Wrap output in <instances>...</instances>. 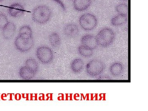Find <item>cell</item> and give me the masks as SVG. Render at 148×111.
<instances>
[{
	"instance_id": "cell-13",
	"label": "cell",
	"mask_w": 148,
	"mask_h": 111,
	"mask_svg": "<svg viewBox=\"0 0 148 111\" xmlns=\"http://www.w3.org/2000/svg\"><path fill=\"white\" fill-rule=\"evenodd\" d=\"M91 3V0H73L74 8L77 11H84L89 8Z\"/></svg>"
},
{
	"instance_id": "cell-11",
	"label": "cell",
	"mask_w": 148,
	"mask_h": 111,
	"mask_svg": "<svg viewBox=\"0 0 148 111\" xmlns=\"http://www.w3.org/2000/svg\"><path fill=\"white\" fill-rule=\"evenodd\" d=\"M18 74L22 79L29 80L34 78L36 73L32 69L25 66L19 69Z\"/></svg>"
},
{
	"instance_id": "cell-14",
	"label": "cell",
	"mask_w": 148,
	"mask_h": 111,
	"mask_svg": "<svg viewBox=\"0 0 148 111\" xmlns=\"http://www.w3.org/2000/svg\"><path fill=\"white\" fill-rule=\"evenodd\" d=\"M84 66V62L82 59L80 58H75L71 63V70L74 73L79 74L83 70Z\"/></svg>"
},
{
	"instance_id": "cell-22",
	"label": "cell",
	"mask_w": 148,
	"mask_h": 111,
	"mask_svg": "<svg viewBox=\"0 0 148 111\" xmlns=\"http://www.w3.org/2000/svg\"><path fill=\"white\" fill-rule=\"evenodd\" d=\"M53 1H54L55 2L58 3L59 5H60L61 8L63 9L64 11L66 10V7H65V5H64V3H63V2H62L61 0H53Z\"/></svg>"
},
{
	"instance_id": "cell-20",
	"label": "cell",
	"mask_w": 148,
	"mask_h": 111,
	"mask_svg": "<svg viewBox=\"0 0 148 111\" xmlns=\"http://www.w3.org/2000/svg\"><path fill=\"white\" fill-rule=\"evenodd\" d=\"M18 35L33 36V31L30 26L28 25H24L19 29Z\"/></svg>"
},
{
	"instance_id": "cell-1",
	"label": "cell",
	"mask_w": 148,
	"mask_h": 111,
	"mask_svg": "<svg viewBox=\"0 0 148 111\" xmlns=\"http://www.w3.org/2000/svg\"><path fill=\"white\" fill-rule=\"evenodd\" d=\"M52 16V11L48 6L40 5L36 7L32 13V18L35 23L39 24H46Z\"/></svg>"
},
{
	"instance_id": "cell-5",
	"label": "cell",
	"mask_w": 148,
	"mask_h": 111,
	"mask_svg": "<svg viewBox=\"0 0 148 111\" xmlns=\"http://www.w3.org/2000/svg\"><path fill=\"white\" fill-rule=\"evenodd\" d=\"M36 54L39 61L45 65L51 64L54 59L53 51L47 46L39 47L36 51Z\"/></svg>"
},
{
	"instance_id": "cell-10",
	"label": "cell",
	"mask_w": 148,
	"mask_h": 111,
	"mask_svg": "<svg viewBox=\"0 0 148 111\" xmlns=\"http://www.w3.org/2000/svg\"><path fill=\"white\" fill-rule=\"evenodd\" d=\"M64 33L66 37L73 38L77 36L79 34V28L75 23H69L64 27Z\"/></svg>"
},
{
	"instance_id": "cell-26",
	"label": "cell",
	"mask_w": 148,
	"mask_h": 111,
	"mask_svg": "<svg viewBox=\"0 0 148 111\" xmlns=\"http://www.w3.org/2000/svg\"><path fill=\"white\" fill-rule=\"evenodd\" d=\"M4 0H0V2H2Z\"/></svg>"
},
{
	"instance_id": "cell-21",
	"label": "cell",
	"mask_w": 148,
	"mask_h": 111,
	"mask_svg": "<svg viewBox=\"0 0 148 111\" xmlns=\"http://www.w3.org/2000/svg\"><path fill=\"white\" fill-rule=\"evenodd\" d=\"M8 22V19L5 14L0 12V29H2Z\"/></svg>"
},
{
	"instance_id": "cell-7",
	"label": "cell",
	"mask_w": 148,
	"mask_h": 111,
	"mask_svg": "<svg viewBox=\"0 0 148 111\" xmlns=\"http://www.w3.org/2000/svg\"><path fill=\"white\" fill-rule=\"evenodd\" d=\"M82 45L94 50L98 46L96 37L93 35H84L81 39Z\"/></svg>"
},
{
	"instance_id": "cell-18",
	"label": "cell",
	"mask_w": 148,
	"mask_h": 111,
	"mask_svg": "<svg viewBox=\"0 0 148 111\" xmlns=\"http://www.w3.org/2000/svg\"><path fill=\"white\" fill-rule=\"evenodd\" d=\"M25 66L34 71L36 73L38 72L39 68L38 62L34 58H31L27 59L25 61Z\"/></svg>"
},
{
	"instance_id": "cell-23",
	"label": "cell",
	"mask_w": 148,
	"mask_h": 111,
	"mask_svg": "<svg viewBox=\"0 0 148 111\" xmlns=\"http://www.w3.org/2000/svg\"><path fill=\"white\" fill-rule=\"evenodd\" d=\"M98 80H108L112 79V78L110 77L108 75H101L100 76L98 77L97 78V79Z\"/></svg>"
},
{
	"instance_id": "cell-12",
	"label": "cell",
	"mask_w": 148,
	"mask_h": 111,
	"mask_svg": "<svg viewBox=\"0 0 148 111\" xmlns=\"http://www.w3.org/2000/svg\"><path fill=\"white\" fill-rule=\"evenodd\" d=\"M123 64L119 62H115L112 64L110 66V71L113 76H119L123 73L124 71Z\"/></svg>"
},
{
	"instance_id": "cell-19",
	"label": "cell",
	"mask_w": 148,
	"mask_h": 111,
	"mask_svg": "<svg viewBox=\"0 0 148 111\" xmlns=\"http://www.w3.org/2000/svg\"><path fill=\"white\" fill-rule=\"evenodd\" d=\"M116 10L119 14L127 15L128 12V6L125 3H121L116 6Z\"/></svg>"
},
{
	"instance_id": "cell-16",
	"label": "cell",
	"mask_w": 148,
	"mask_h": 111,
	"mask_svg": "<svg viewBox=\"0 0 148 111\" xmlns=\"http://www.w3.org/2000/svg\"><path fill=\"white\" fill-rule=\"evenodd\" d=\"M49 40L51 45L53 48H58L61 46V37L57 32H54L51 33L49 37Z\"/></svg>"
},
{
	"instance_id": "cell-27",
	"label": "cell",
	"mask_w": 148,
	"mask_h": 111,
	"mask_svg": "<svg viewBox=\"0 0 148 111\" xmlns=\"http://www.w3.org/2000/svg\"><path fill=\"white\" fill-rule=\"evenodd\" d=\"M70 1H73V0H70Z\"/></svg>"
},
{
	"instance_id": "cell-8",
	"label": "cell",
	"mask_w": 148,
	"mask_h": 111,
	"mask_svg": "<svg viewBox=\"0 0 148 111\" xmlns=\"http://www.w3.org/2000/svg\"><path fill=\"white\" fill-rule=\"evenodd\" d=\"M8 12L12 17L18 18L24 14L25 9L23 5L20 3H14L10 6Z\"/></svg>"
},
{
	"instance_id": "cell-4",
	"label": "cell",
	"mask_w": 148,
	"mask_h": 111,
	"mask_svg": "<svg viewBox=\"0 0 148 111\" xmlns=\"http://www.w3.org/2000/svg\"><path fill=\"white\" fill-rule=\"evenodd\" d=\"M106 68L105 63L98 59H93L88 62L86 66V71L89 76L98 77L103 73Z\"/></svg>"
},
{
	"instance_id": "cell-17",
	"label": "cell",
	"mask_w": 148,
	"mask_h": 111,
	"mask_svg": "<svg viewBox=\"0 0 148 111\" xmlns=\"http://www.w3.org/2000/svg\"><path fill=\"white\" fill-rule=\"evenodd\" d=\"M77 51L79 55L84 58H90L93 54V50L86 47L82 45L78 47Z\"/></svg>"
},
{
	"instance_id": "cell-2",
	"label": "cell",
	"mask_w": 148,
	"mask_h": 111,
	"mask_svg": "<svg viewBox=\"0 0 148 111\" xmlns=\"http://www.w3.org/2000/svg\"><path fill=\"white\" fill-rule=\"evenodd\" d=\"M115 32L110 28L106 27L99 31L96 36L98 46L101 47H109L115 39Z\"/></svg>"
},
{
	"instance_id": "cell-24",
	"label": "cell",
	"mask_w": 148,
	"mask_h": 111,
	"mask_svg": "<svg viewBox=\"0 0 148 111\" xmlns=\"http://www.w3.org/2000/svg\"><path fill=\"white\" fill-rule=\"evenodd\" d=\"M21 99V95L19 94H16L15 95V99L17 100H19Z\"/></svg>"
},
{
	"instance_id": "cell-15",
	"label": "cell",
	"mask_w": 148,
	"mask_h": 111,
	"mask_svg": "<svg viewBox=\"0 0 148 111\" xmlns=\"http://www.w3.org/2000/svg\"><path fill=\"white\" fill-rule=\"evenodd\" d=\"M127 21V15L118 14L112 18L110 22L112 26L119 27L126 24Z\"/></svg>"
},
{
	"instance_id": "cell-6",
	"label": "cell",
	"mask_w": 148,
	"mask_h": 111,
	"mask_svg": "<svg viewBox=\"0 0 148 111\" xmlns=\"http://www.w3.org/2000/svg\"><path fill=\"white\" fill-rule=\"evenodd\" d=\"M79 22L81 27L85 31H91L96 28L98 19L91 13L84 14L79 17Z\"/></svg>"
},
{
	"instance_id": "cell-9",
	"label": "cell",
	"mask_w": 148,
	"mask_h": 111,
	"mask_svg": "<svg viewBox=\"0 0 148 111\" xmlns=\"http://www.w3.org/2000/svg\"><path fill=\"white\" fill-rule=\"evenodd\" d=\"M16 31L15 24L11 21H8L2 29V36L5 40H10L13 38Z\"/></svg>"
},
{
	"instance_id": "cell-3",
	"label": "cell",
	"mask_w": 148,
	"mask_h": 111,
	"mask_svg": "<svg viewBox=\"0 0 148 111\" xmlns=\"http://www.w3.org/2000/svg\"><path fill=\"white\" fill-rule=\"evenodd\" d=\"M16 49L22 53H26L32 49L34 45L33 36L19 35L16 37L14 42Z\"/></svg>"
},
{
	"instance_id": "cell-25",
	"label": "cell",
	"mask_w": 148,
	"mask_h": 111,
	"mask_svg": "<svg viewBox=\"0 0 148 111\" xmlns=\"http://www.w3.org/2000/svg\"><path fill=\"white\" fill-rule=\"evenodd\" d=\"M121 1H127L128 0H121Z\"/></svg>"
}]
</instances>
